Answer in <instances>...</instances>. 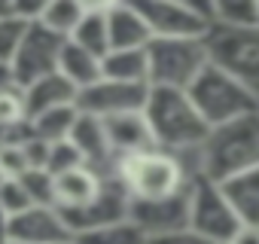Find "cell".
Returning a JSON list of instances; mask_svg holds the SVG:
<instances>
[{"label":"cell","mask_w":259,"mask_h":244,"mask_svg":"<svg viewBox=\"0 0 259 244\" xmlns=\"http://www.w3.org/2000/svg\"><path fill=\"white\" fill-rule=\"evenodd\" d=\"M144 119L150 126L156 150L171 153V156L198 150L210 132L207 122L192 107L189 95L177 92V89H153L150 86V95L144 104Z\"/></svg>","instance_id":"1"},{"label":"cell","mask_w":259,"mask_h":244,"mask_svg":"<svg viewBox=\"0 0 259 244\" xmlns=\"http://www.w3.org/2000/svg\"><path fill=\"white\" fill-rule=\"evenodd\" d=\"M256 165H259V113L210 129L204 144L198 147V177L217 186Z\"/></svg>","instance_id":"2"},{"label":"cell","mask_w":259,"mask_h":244,"mask_svg":"<svg viewBox=\"0 0 259 244\" xmlns=\"http://www.w3.org/2000/svg\"><path fill=\"white\" fill-rule=\"evenodd\" d=\"M192 107L198 110V116L207 122V129H217V126H226V122H235L241 116H250V113H259V98L241 86L235 76L223 73L220 67L207 64L198 79L186 89Z\"/></svg>","instance_id":"3"},{"label":"cell","mask_w":259,"mask_h":244,"mask_svg":"<svg viewBox=\"0 0 259 244\" xmlns=\"http://www.w3.org/2000/svg\"><path fill=\"white\" fill-rule=\"evenodd\" d=\"M132 198H165L174 195L180 189L189 186V171L183 168V162L171 153L162 150H150L132 159H119L116 171H113Z\"/></svg>","instance_id":"4"},{"label":"cell","mask_w":259,"mask_h":244,"mask_svg":"<svg viewBox=\"0 0 259 244\" xmlns=\"http://www.w3.org/2000/svg\"><path fill=\"white\" fill-rule=\"evenodd\" d=\"M150 86L153 89H177L186 92L198 73L210 64L204 40H150Z\"/></svg>","instance_id":"5"},{"label":"cell","mask_w":259,"mask_h":244,"mask_svg":"<svg viewBox=\"0 0 259 244\" xmlns=\"http://www.w3.org/2000/svg\"><path fill=\"white\" fill-rule=\"evenodd\" d=\"M204 49L213 67L235 76L259 98V28H210V34L204 37Z\"/></svg>","instance_id":"6"},{"label":"cell","mask_w":259,"mask_h":244,"mask_svg":"<svg viewBox=\"0 0 259 244\" xmlns=\"http://www.w3.org/2000/svg\"><path fill=\"white\" fill-rule=\"evenodd\" d=\"M207 244H229L241 229L232 205L226 201L223 189L204 177H192L189 183V226Z\"/></svg>","instance_id":"7"},{"label":"cell","mask_w":259,"mask_h":244,"mask_svg":"<svg viewBox=\"0 0 259 244\" xmlns=\"http://www.w3.org/2000/svg\"><path fill=\"white\" fill-rule=\"evenodd\" d=\"M144 22L150 25L153 40H204L213 28L210 4H165V0H150V4H135Z\"/></svg>","instance_id":"8"},{"label":"cell","mask_w":259,"mask_h":244,"mask_svg":"<svg viewBox=\"0 0 259 244\" xmlns=\"http://www.w3.org/2000/svg\"><path fill=\"white\" fill-rule=\"evenodd\" d=\"M128 205H132V195H128L125 183H122L116 174H107V177H101V186H98L95 198H92L85 208L64 211V214H58V217L64 220L67 232L76 238V235H82V232H92V229H101V226L128 220Z\"/></svg>","instance_id":"9"},{"label":"cell","mask_w":259,"mask_h":244,"mask_svg":"<svg viewBox=\"0 0 259 244\" xmlns=\"http://www.w3.org/2000/svg\"><path fill=\"white\" fill-rule=\"evenodd\" d=\"M61 46L64 40L49 34L46 28H40L37 22L28 25V34L10 64V76H13V86L16 89H28L31 83L49 76L58 70V55H61Z\"/></svg>","instance_id":"10"},{"label":"cell","mask_w":259,"mask_h":244,"mask_svg":"<svg viewBox=\"0 0 259 244\" xmlns=\"http://www.w3.org/2000/svg\"><path fill=\"white\" fill-rule=\"evenodd\" d=\"M150 86H132V83H116V79H98L95 86L76 92V110L85 116L110 119L122 113H141L147 104Z\"/></svg>","instance_id":"11"},{"label":"cell","mask_w":259,"mask_h":244,"mask_svg":"<svg viewBox=\"0 0 259 244\" xmlns=\"http://www.w3.org/2000/svg\"><path fill=\"white\" fill-rule=\"evenodd\" d=\"M128 220H132L147 238L186 229L189 226V186L174 192V195H165V198H132V205H128Z\"/></svg>","instance_id":"12"},{"label":"cell","mask_w":259,"mask_h":244,"mask_svg":"<svg viewBox=\"0 0 259 244\" xmlns=\"http://www.w3.org/2000/svg\"><path fill=\"white\" fill-rule=\"evenodd\" d=\"M70 238L73 235L67 232L55 208H28L25 214L10 217L4 229V241H13V244H58Z\"/></svg>","instance_id":"13"},{"label":"cell","mask_w":259,"mask_h":244,"mask_svg":"<svg viewBox=\"0 0 259 244\" xmlns=\"http://www.w3.org/2000/svg\"><path fill=\"white\" fill-rule=\"evenodd\" d=\"M73 150L79 153L82 165H89L92 171H98L101 177L113 174L116 171V159L110 153V144H107V132H104V122L98 116H85L79 113L76 122H73V129H70V138Z\"/></svg>","instance_id":"14"},{"label":"cell","mask_w":259,"mask_h":244,"mask_svg":"<svg viewBox=\"0 0 259 244\" xmlns=\"http://www.w3.org/2000/svg\"><path fill=\"white\" fill-rule=\"evenodd\" d=\"M101 122H104L107 144H110V153H113L116 162L156 150L153 135H150V126H147V119H144V110H141V113L110 116V119H101Z\"/></svg>","instance_id":"15"},{"label":"cell","mask_w":259,"mask_h":244,"mask_svg":"<svg viewBox=\"0 0 259 244\" xmlns=\"http://www.w3.org/2000/svg\"><path fill=\"white\" fill-rule=\"evenodd\" d=\"M101 186V174L92 171L89 165H76L70 171L52 174V208L58 214L85 208Z\"/></svg>","instance_id":"16"},{"label":"cell","mask_w":259,"mask_h":244,"mask_svg":"<svg viewBox=\"0 0 259 244\" xmlns=\"http://www.w3.org/2000/svg\"><path fill=\"white\" fill-rule=\"evenodd\" d=\"M110 49H147L153 34L135 4H107Z\"/></svg>","instance_id":"17"},{"label":"cell","mask_w":259,"mask_h":244,"mask_svg":"<svg viewBox=\"0 0 259 244\" xmlns=\"http://www.w3.org/2000/svg\"><path fill=\"white\" fill-rule=\"evenodd\" d=\"M22 98H25V119H31V116L46 113V110L76 104V89L55 70V73L31 83L28 89H22Z\"/></svg>","instance_id":"18"},{"label":"cell","mask_w":259,"mask_h":244,"mask_svg":"<svg viewBox=\"0 0 259 244\" xmlns=\"http://www.w3.org/2000/svg\"><path fill=\"white\" fill-rule=\"evenodd\" d=\"M226 201L232 205L235 217L241 220V226H253L259 229V165L229 177L226 183H220Z\"/></svg>","instance_id":"19"},{"label":"cell","mask_w":259,"mask_h":244,"mask_svg":"<svg viewBox=\"0 0 259 244\" xmlns=\"http://www.w3.org/2000/svg\"><path fill=\"white\" fill-rule=\"evenodd\" d=\"M101 76L132 86H150L147 49H110L101 58Z\"/></svg>","instance_id":"20"},{"label":"cell","mask_w":259,"mask_h":244,"mask_svg":"<svg viewBox=\"0 0 259 244\" xmlns=\"http://www.w3.org/2000/svg\"><path fill=\"white\" fill-rule=\"evenodd\" d=\"M58 73H61L76 92H82V89H89V86H95V83L101 79V58L92 55V52H85L82 46L64 40L61 55H58Z\"/></svg>","instance_id":"21"},{"label":"cell","mask_w":259,"mask_h":244,"mask_svg":"<svg viewBox=\"0 0 259 244\" xmlns=\"http://www.w3.org/2000/svg\"><path fill=\"white\" fill-rule=\"evenodd\" d=\"M70 43L82 46L85 52L104 58L110 52V37H107V4H85V13L79 25L70 34Z\"/></svg>","instance_id":"22"},{"label":"cell","mask_w":259,"mask_h":244,"mask_svg":"<svg viewBox=\"0 0 259 244\" xmlns=\"http://www.w3.org/2000/svg\"><path fill=\"white\" fill-rule=\"evenodd\" d=\"M85 13V4L82 0H46L40 7V16H37V25L46 28L49 34L61 37V40H70L73 28L79 25Z\"/></svg>","instance_id":"23"},{"label":"cell","mask_w":259,"mask_h":244,"mask_svg":"<svg viewBox=\"0 0 259 244\" xmlns=\"http://www.w3.org/2000/svg\"><path fill=\"white\" fill-rule=\"evenodd\" d=\"M79 110L76 104H67V107H55V110H46L40 116H31L28 119V129L34 138L46 141V144H58V141H67L70 138V129L76 122Z\"/></svg>","instance_id":"24"},{"label":"cell","mask_w":259,"mask_h":244,"mask_svg":"<svg viewBox=\"0 0 259 244\" xmlns=\"http://www.w3.org/2000/svg\"><path fill=\"white\" fill-rule=\"evenodd\" d=\"M210 19L213 28H259V4L256 0H220V4H210Z\"/></svg>","instance_id":"25"},{"label":"cell","mask_w":259,"mask_h":244,"mask_svg":"<svg viewBox=\"0 0 259 244\" xmlns=\"http://www.w3.org/2000/svg\"><path fill=\"white\" fill-rule=\"evenodd\" d=\"M76 244H147V235L132 223V220H119L92 232H82L73 238Z\"/></svg>","instance_id":"26"},{"label":"cell","mask_w":259,"mask_h":244,"mask_svg":"<svg viewBox=\"0 0 259 244\" xmlns=\"http://www.w3.org/2000/svg\"><path fill=\"white\" fill-rule=\"evenodd\" d=\"M28 25L31 22H25L16 13V7H13V13L0 16V64H7V67L13 64V58H16V52H19V46L28 34Z\"/></svg>","instance_id":"27"},{"label":"cell","mask_w":259,"mask_h":244,"mask_svg":"<svg viewBox=\"0 0 259 244\" xmlns=\"http://www.w3.org/2000/svg\"><path fill=\"white\" fill-rule=\"evenodd\" d=\"M0 208H4V214L10 220V217L25 214L28 208H37V205L31 201V195L19 177H0Z\"/></svg>","instance_id":"28"},{"label":"cell","mask_w":259,"mask_h":244,"mask_svg":"<svg viewBox=\"0 0 259 244\" xmlns=\"http://www.w3.org/2000/svg\"><path fill=\"white\" fill-rule=\"evenodd\" d=\"M19 122H25V98H22V89L4 86V89H0V132L19 126Z\"/></svg>","instance_id":"29"},{"label":"cell","mask_w":259,"mask_h":244,"mask_svg":"<svg viewBox=\"0 0 259 244\" xmlns=\"http://www.w3.org/2000/svg\"><path fill=\"white\" fill-rule=\"evenodd\" d=\"M19 180H22V186L28 189V195H31V201L37 208H52V174H46V171H25Z\"/></svg>","instance_id":"30"},{"label":"cell","mask_w":259,"mask_h":244,"mask_svg":"<svg viewBox=\"0 0 259 244\" xmlns=\"http://www.w3.org/2000/svg\"><path fill=\"white\" fill-rule=\"evenodd\" d=\"M82 165L79 153L73 150L70 141H58V144H49V162H46V174H61V171H70Z\"/></svg>","instance_id":"31"},{"label":"cell","mask_w":259,"mask_h":244,"mask_svg":"<svg viewBox=\"0 0 259 244\" xmlns=\"http://www.w3.org/2000/svg\"><path fill=\"white\" fill-rule=\"evenodd\" d=\"M147 244H207V241H204V238H198L192 229H177V232L153 235V238H147Z\"/></svg>","instance_id":"32"},{"label":"cell","mask_w":259,"mask_h":244,"mask_svg":"<svg viewBox=\"0 0 259 244\" xmlns=\"http://www.w3.org/2000/svg\"><path fill=\"white\" fill-rule=\"evenodd\" d=\"M229 244H259V229H253V226H241Z\"/></svg>","instance_id":"33"},{"label":"cell","mask_w":259,"mask_h":244,"mask_svg":"<svg viewBox=\"0 0 259 244\" xmlns=\"http://www.w3.org/2000/svg\"><path fill=\"white\" fill-rule=\"evenodd\" d=\"M4 86H13V76H10L7 64H0V89H4Z\"/></svg>","instance_id":"34"},{"label":"cell","mask_w":259,"mask_h":244,"mask_svg":"<svg viewBox=\"0 0 259 244\" xmlns=\"http://www.w3.org/2000/svg\"><path fill=\"white\" fill-rule=\"evenodd\" d=\"M4 229H7V214H4V208H0V241H4Z\"/></svg>","instance_id":"35"},{"label":"cell","mask_w":259,"mask_h":244,"mask_svg":"<svg viewBox=\"0 0 259 244\" xmlns=\"http://www.w3.org/2000/svg\"><path fill=\"white\" fill-rule=\"evenodd\" d=\"M58 244H76V241H73V238H70V241H58Z\"/></svg>","instance_id":"36"},{"label":"cell","mask_w":259,"mask_h":244,"mask_svg":"<svg viewBox=\"0 0 259 244\" xmlns=\"http://www.w3.org/2000/svg\"><path fill=\"white\" fill-rule=\"evenodd\" d=\"M0 244H13V241H0Z\"/></svg>","instance_id":"37"}]
</instances>
